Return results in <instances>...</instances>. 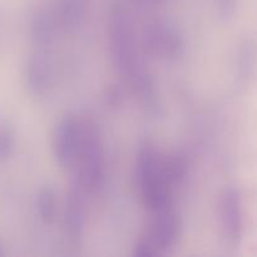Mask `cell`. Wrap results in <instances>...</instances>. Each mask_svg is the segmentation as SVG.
Returning <instances> with one entry per match:
<instances>
[{"label":"cell","mask_w":257,"mask_h":257,"mask_svg":"<svg viewBox=\"0 0 257 257\" xmlns=\"http://www.w3.org/2000/svg\"><path fill=\"white\" fill-rule=\"evenodd\" d=\"M83 190L77 182L72 186L70 192L68 193L67 205H65V230L68 237L73 241H78L83 235L85 223V208L83 200Z\"/></svg>","instance_id":"9"},{"label":"cell","mask_w":257,"mask_h":257,"mask_svg":"<svg viewBox=\"0 0 257 257\" xmlns=\"http://www.w3.org/2000/svg\"><path fill=\"white\" fill-rule=\"evenodd\" d=\"M57 24L58 23L45 13L37 14L33 18L32 24H30V33H32L33 40L39 45L50 43L55 35Z\"/></svg>","instance_id":"12"},{"label":"cell","mask_w":257,"mask_h":257,"mask_svg":"<svg viewBox=\"0 0 257 257\" xmlns=\"http://www.w3.org/2000/svg\"><path fill=\"white\" fill-rule=\"evenodd\" d=\"M38 212L44 222H52L57 212V200L52 190H43L38 196Z\"/></svg>","instance_id":"13"},{"label":"cell","mask_w":257,"mask_h":257,"mask_svg":"<svg viewBox=\"0 0 257 257\" xmlns=\"http://www.w3.org/2000/svg\"><path fill=\"white\" fill-rule=\"evenodd\" d=\"M221 218L223 231L231 242L236 243L242 237L243 217L242 201L236 188H228L221 200Z\"/></svg>","instance_id":"7"},{"label":"cell","mask_w":257,"mask_h":257,"mask_svg":"<svg viewBox=\"0 0 257 257\" xmlns=\"http://www.w3.org/2000/svg\"><path fill=\"white\" fill-rule=\"evenodd\" d=\"M84 122L64 117L57 124L53 136V150L58 163L64 168H75L83 143Z\"/></svg>","instance_id":"5"},{"label":"cell","mask_w":257,"mask_h":257,"mask_svg":"<svg viewBox=\"0 0 257 257\" xmlns=\"http://www.w3.org/2000/svg\"><path fill=\"white\" fill-rule=\"evenodd\" d=\"M14 146V137L9 130H0V161L10 155Z\"/></svg>","instance_id":"15"},{"label":"cell","mask_w":257,"mask_h":257,"mask_svg":"<svg viewBox=\"0 0 257 257\" xmlns=\"http://www.w3.org/2000/svg\"><path fill=\"white\" fill-rule=\"evenodd\" d=\"M256 45L252 42L246 43L238 58V72H240L241 78L247 79L252 74L253 68L256 65Z\"/></svg>","instance_id":"14"},{"label":"cell","mask_w":257,"mask_h":257,"mask_svg":"<svg viewBox=\"0 0 257 257\" xmlns=\"http://www.w3.org/2000/svg\"><path fill=\"white\" fill-rule=\"evenodd\" d=\"M181 221L176 212L170 208L155 213V220L143 236L138 238L133 255L152 257L172 247L180 236Z\"/></svg>","instance_id":"4"},{"label":"cell","mask_w":257,"mask_h":257,"mask_svg":"<svg viewBox=\"0 0 257 257\" xmlns=\"http://www.w3.org/2000/svg\"><path fill=\"white\" fill-rule=\"evenodd\" d=\"M161 166L163 176L171 187L182 182L187 175V161L181 155H168L162 157Z\"/></svg>","instance_id":"11"},{"label":"cell","mask_w":257,"mask_h":257,"mask_svg":"<svg viewBox=\"0 0 257 257\" xmlns=\"http://www.w3.org/2000/svg\"><path fill=\"white\" fill-rule=\"evenodd\" d=\"M84 15V0H62L57 13L58 24L65 29H74L82 24Z\"/></svg>","instance_id":"10"},{"label":"cell","mask_w":257,"mask_h":257,"mask_svg":"<svg viewBox=\"0 0 257 257\" xmlns=\"http://www.w3.org/2000/svg\"><path fill=\"white\" fill-rule=\"evenodd\" d=\"M143 43L148 53L162 59H175L183 49L182 37L167 22L151 23L143 35Z\"/></svg>","instance_id":"6"},{"label":"cell","mask_w":257,"mask_h":257,"mask_svg":"<svg viewBox=\"0 0 257 257\" xmlns=\"http://www.w3.org/2000/svg\"><path fill=\"white\" fill-rule=\"evenodd\" d=\"M161 156L151 145L141 146L136 163V177L143 203L153 213L170 208L171 187L161 166Z\"/></svg>","instance_id":"2"},{"label":"cell","mask_w":257,"mask_h":257,"mask_svg":"<svg viewBox=\"0 0 257 257\" xmlns=\"http://www.w3.org/2000/svg\"><path fill=\"white\" fill-rule=\"evenodd\" d=\"M109 44L112 60L118 72L132 85L145 107L156 112L158 102L155 84L138 57L132 24L122 9L114 10L110 17Z\"/></svg>","instance_id":"1"},{"label":"cell","mask_w":257,"mask_h":257,"mask_svg":"<svg viewBox=\"0 0 257 257\" xmlns=\"http://www.w3.org/2000/svg\"><path fill=\"white\" fill-rule=\"evenodd\" d=\"M25 83L35 97H43L49 92L53 83L52 65L49 59L43 54H35L28 60L25 69Z\"/></svg>","instance_id":"8"},{"label":"cell","mask_w":257,"mask_h":257,"mask_svg":"<svg viewBox=\"0 0 257 257\" xmlns=\"http://www.w3.org/2000/svg\"><path fill=\"white\" fill-rule=\"evenodd\" d=\"M75 182L88 192L99 190L104 183L105 170L102 141L97 128L89 122H84L83 143L75 165Z\"/></svg>","instance_id":"3"}]
</instances>
